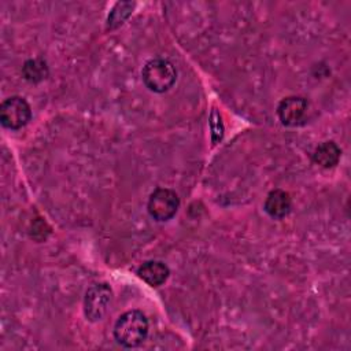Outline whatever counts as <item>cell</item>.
Returning <instances> with one entry per match:
<instances>
[{"mask_svg":"<svg viewBox=\"0 0 351 351\" xmlns=\"http://www.w3.org/2000/svg\"><path fill=\"white\" fill-rule=\"evenodd\" d=\"M148 335V319L140 310H129L119 315L114 326L115 340L126 347L134 348L144 343Z\"/></svg>","mask_w":351,"mask_h":351,"instance_id":"1","label":"cell"},{"mask_svg":"<svg viewBox=\"0 0 351 351\" xmlns=\"http://www.w3.org/2000/svg\"><path fill=\"white\" fill-rule=\"evenodd\" d=\"M136 7V3L132 1H118L111 8L108 18H107V30H114L119 27L133 12V8Z\"/></svg>","mask_w":351,"mask_h":351,"instance_id":"10","label":"cell"},{"mask_svg":"<svg viewBox=\"0 0 351 351\" xmlns=\"http://www.w3.org/2000/svg\"><path fill=\"white\" fill-rule=\"evenodd\" d=\"M292 208L291 196L288 192L282 189H273L269 192L266 200H265V211L271 218H284L289 214Z\"/></svg>","mask_w":351,"mask_h":351,"instance_id":"7","label":"cell"},{"mask_svg":"<svg viewBox=\"0 0 351 351\" xmlns=\"http://www.w3.org/2000/svg\"><path fill=\"white\" fill-rule=\"evenodd\" d=\"M307 100L300 96H289L280 101L277 114L282 125L296 126L303 122L307 114Z\"/></svg>","mask_w":351,"mask_h":351,"instance_id":"6","label":"cell"},{"mask_svg":"<svg viewBox=\"0 0 351 351\" xmlns=\"http://www.w3.org/2000/svg\"><path fill=\"white\" fill-rule=\"evenodd\" d=\"M32 118L29 103L21 96H11L0 104V121L7 129H21Z\"/></svg>","mask_w":351,"mask_h":351,"instance_id":"4","label":"cell"},{"mask_svg":"<svg viewBox=\"0 0 351 351\" xmlns=\"http://www.w3.org/2000/svg\"><path fill=\"white\" fill-rule=\"evenodd\" d=\"M44 228H48L47 226V222L45 221H43L41 218H38L34 223H32V232H30V236L32 237H34V239H37V240H43V239H45L47 237V232H43V229Z\"/></svg>","mask_w":351,"mask_h":351,"instance_id":"13","label":"cell"},{"mask_svg":"<svg viewBox=\"0 0 351 351\" xmlns=\"http://www.w3.org/2000/svg\"><path fill=\"white\" fill-rule=\"evenodd\" d=\"M143 82L145 86L156 93H163L169 90L176 80H177V71L171 62L167 59H151L148 60L143 70H141Z\"/></svg>","mask_w":351,"mask_h":351,"instance_id":"2","label":"cell"},{"mask_svg":"<svg viewBox=\"0 0 351 351\" xmlns=\"http://www.w3.org/2000/svg\"><path fill=\"white\" fill-rule=\"evenodd\" d=\"M112 298V291L108 284L99 282L88 288L84 299V314L88 321H100L107 310Z\"/></svg>","mask_w":351,"mask_h":351,"instance_id":"3","label":"cell"},{"mask_svg":"<svg viewBox=\"0 0 351 351\" xmlns=\"http://www.w3.org/2000/svg\"><path fill=\"white\" fill-rule=\"evenodd\" d=\"M169 274H170L169 267L159 261L144 262L137 270V276L151 287L162 285L167 280Z\"/></svg>","mask_w":351,"mask_h":351,"instance_id":"8","label":"cell"},{"mask_svg":"<svg viewBox=\"0 0 351 351\" xmlns=\"http://www.w3.org/2000/svg\"><path fill=\"white\" fill-rule=\"evenodd\" d=\"M210 128H211L213 144H218L223 136V125L221 121V115L215 108H213L210 115Z\"/></svg>","mask_w":351,"mask_h":351,"instance_id":"12","label":"cell"},{"mask_svg":"<svg viewBox=\"0 0 351 351\" xmlns=\"http://www.w3.org/2000/svg\"><path fill=\"white\" fill-rule=\"evenodd\" d=\"M178 207H180V199L177 193L167 188L155 189L149 195L148 204H147V210L149 215L159 222L171 219L176 215Z\"/></svg>","mask_w":351,"mask_h":351,"instance_id":"5","label":"cell"},{"mask_svg":"<svg viewBox=\"0 0 351 351\" xmlns=\"http://www.w3.org/2000/svg\"><path fill=\"white\" fill-rule=\"evenodd\" d=\"M340 155L341 151L335 141H324L314 149L313 160L324 169H330L339 163Z\"/></svg>","mask_w":351,"mask_h":351,"instance_id":"9","label":"cell"},{"mask_svg":"<svg viewBox=\"0 0 351 351\" xmlns=\"http://www.w3.org/2000/svg\"><path fill=\"white\" fill-rule=\"evenodd\" d=\"M22 74L30 82H40L48 75L47 63L43 59H29L22 67Z\"/></svg>","mask_w":351,"mask_h":351,"instance_id":"11","label":"cell"}]
</instances>
